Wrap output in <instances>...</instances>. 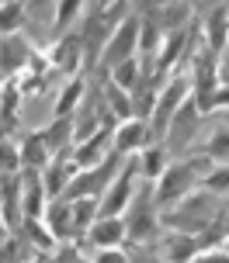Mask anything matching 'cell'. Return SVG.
I'll list each match as a JSON object with an SVG mask.
<instances>
[{
    "label": "cell",
    "mask_w": 229,
    "mask_h": 263,
    "mask_svg": "<svg viewBox=\"0 0 229 263\" xmlns=\"http://www.w3.org/2000/svg\"><path fill=\"white\" fill-rule=\"evenodd\" d=\"M118 236H122V225H118V222H108V225H101V229L94 232L97 243H115Z\"/></svg>",
    "instance_id": "7a4b0ae2"
},
{
    "label": "cell",
    "mask_w": 229,
    "mask_h": 263,
    "mask_svg": "<svg viewBox=\"0 0 229 263\" xmlns=\"http://www.w3.org/2000/svg\"><path fill=\"white\" fill-rule=\"evenodd\" d=\"M0 163L10 166V163H14V152H10V149H0Z\"/></svg>",
    "instance_id": "9c48e42d"
},
{
    "label": "cell",
    "mask_w": 229,
    "mask_h": 263,
    "mask_svg": "<svg viewBox=\"0 0 229 263\" xmlns=\"http://www.w3.org/2000/svg\"><path fill=\"white\" fill-rule=\"evenodd\" d=\"M101 263H122V257H101Z\"/></svg>",
    "instance_id": "8fae6325"
},
{
    "label": "cell",
    "mask_w": 229,
    "mask_h": 263,
    "mask_svg": "<svg viewBox=\"0 0 229 263\" xmlns=\"http://www.w3.org/2000/svg\"><path fill=\"white\" fill-rule=\"evenodd\" d=\"M21 257H24V246H21V243H14V246H7V253H0V260H3V263L21 260Z\"/></svg>",
    "instance_id": "5b68a950"
},
{
    "label": "cell",
    "mask_w": 229,
    "mask_h": 263,
    "mask_svg": "<svg viewBox=\"0 0 229 263\" xmlns=\"http://www.w3.org/2000/svg\"><path fill=\"white\" fill-rule=\"evenodd\" d=\"M139 138H143V129H129L125 135H122V149H125V145H136Z\"/></svg>",
    "instance_id": "8992f818"
},
{
    "label": "cell",
    "mask_w": 229,
    "mask_h": 263,
    "mask_svg": "<svg viewBox=\"0 0 229 263\" xmlns=\"http://www.w3.org/2000/svg\"><path fill=\"white\" fill-rule=\"evenodd\" d=\"M24 152H28V159H31V163H38V159H42V142H28V149H24Z\"/></svg>",
    "instance_id": "52a82bcc"
},
{
    "label": "cell",
    "mask_w": 229,
    "mask_h": 263,
    "mask_svg": "<svg viewBox=\"0 0 229 263\" xmlns=\"http://www.w3.org/2000/svg\"><path fill=\"white\" fill-rule=\"evenodd\" d=\"M202 263H229V260H202Z\"/></svg>",
    "instance_id": "7c38bea8"
},
{
    "label": "cell",
    "mask_w": 229,
    "mask_h": 263,
    "mask_svg": "<svg viewBox=\"0 0 229 263\" xmlns=\"http://www.w3.org/2000/svg\"><path fill=\"white\" fill-rule=\"evenodd\" d=\"M118 80L129 83V80H132V66H122V69H118Z\"/></svg>",
    "instance_id": "ba28073f"
},
{
    "label": "cell",
    "mask_w": 229,
    "mask_h": 263,
    "mask_svg": "<svg viewBox=\"0 0 229 263\" xmlns=\"http://www.w3.org/2000/svg\"><path fill=\"white\" fill-rule=\"evenodd\" d=\"M17 14H21L17 3H10L7 10H0V28H14V24H17Z\"/></svg>",
    "instance_id": "277c9868"
},
{
    "label": "cell",
    "mask_w": 229,
    "mask_h": 263,
    "mask_svg": "<svg viewBox=\"0 0 229 263\" xmlns=\"http://www.w3.org/2000/svg\"><path fill=\"white\" fill-rule=\"evenodd\" d=\"M212 184H216V187H226V184H229V173H219V177H216Z\"/></svg>",
    "instance_id": "30bf717a"
},
{
    "label": "cell",
    "mask_w": 229,
    "mask_h": 263,
    "mask_svg": "<svg viewBox=\"0 0 229 263\" xmlns=\"http://www.w3.org/2000/svg\"><path fill=\"white\" fill-rule=\"evenodd\" d=\"M132 35H136V24H125V28H122V35H118V42L111 45V59H122V56L129 52V45H132Z\"/></svg>",
    "instance_id": "6da1fadb"
},
{
    "label": "cell",
    "mask_w": 229,
    "mask_h": 263,
    "mask_svg": "<svg viewBox=\"0 0 229 263\" xmlns=\"http://www.w3.org/2000/svg\"><path fill=\"white\" fill-rule=\"evenodd\" d=\"M184 180H188V170H174V173L167 177V184H163V194H177V191L184 187Z\"/></svg>",
    "instance_id": "3957f363"
}]
</instances>
